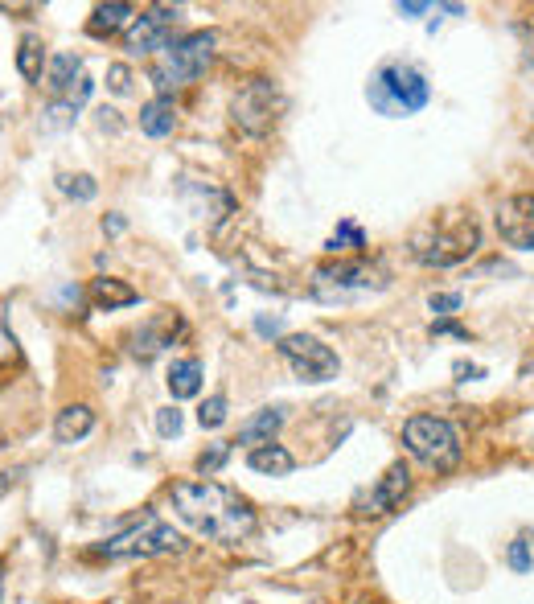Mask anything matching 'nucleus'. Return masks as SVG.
Listing matches in <instances>:
<instances>
[{
	"label": "nucleus",
	"mask_w": 534,
	"mask_h": 604,
	"mask_svg": "<svg viewBox=\"0 0 534 604\" xmlns=\"http://www.w3.org/2000/svg\"><path fill=\"white\" fill-rule=\"evenodd\" d=\"M181 551H185V535L152 514H144L136 526H128V531H120L116 539H107L99 547L103 559H157V555H181Z\"/></svg>",
	"instance_id": "39448f33"
},
{
	"label": "nucleus",
	"mask_w": 534,
	"mask_h": 604,
	"mask_svg": "<svg viewBox=\"0 0 534 604\" xmlns=\"http://www.w3.org/2000/svg\"><path fill=\"white\" fill-rule=\"evenodd\" d=\"M280 358L292 366V374H296L300 383H329V379H337V370H341L337 354L321 342V337H313V333H288V337H280Z\"/></svg>",
	"instance_id": "1a4fd4ad"
},
{
	"label": "nucleus",
	"mask_w": 534,
	"mask_h": 604,
	"mask_svg": "<svg viewBox=\"0 0 534 604\" xmlns=\"http://www.w3.org/2000/svg\"><path fill=\"white\" fill-rule=\"evenodd\" d=\"M358 247H366V235L358 231L354 222H341L337 231L329 235V243H325V251H329V255H337V251H358Z\"/></svg>",
	"instance_id": "5701e85b"
},
{
	"label": "nucleus",
	"mask_w": 534,
	"mask_h": 604,
	"mask_svg": "<svg viewBox=\"0 0 534 604\" xmlns=\"http://www.w3.org/2000/svg\"><path fill=\"white\" fill-rule=\"evenodd\" d=\"M91 428H95V411L87 403H70V407L58 411V420H54V440L58 444H79V440L91 436Z\"/></svg>",
	"instance_id": "dca6fc26"
},
{
	"label": "nucleus",
	"mask_w": 534,
	"mask_h": 604,
	"mask_svg": "<svg viewBox=\"0 0 534 604\" xmlns=\"http://www.w3.org/2000/svg\"><path fill=\"white\" fill-rule=\"evenodd\" d=\"M510 568H514V572H530V568H534V555H530V539H526V535L510 543Z\"/></svg>",
	"instance_id": "bb28decb"
},
{
	"label": "nucleus",
	"mask_w": 534,
	"mask_h": 604,
	"mask_svg": "<svg viewBox=\"0 0 534 604\" xmlns=\"http://www.w3.org/2000/svg\"><path fill=\"white\" fill-rule=\"evenodd\" d=\"M498 239L514 251H534V194H514L493 210Z\"/></svg>",
	"instance_id": "9b49d317"
},
{
	"label": "nucleus",
	"mask_w": 534,
	"mask_h": 604,
	"mask_svg": "<svg viewBox=\"0 0 534 604\" xmlns=\"http://www.w3.org/2000/svg\"><path fill=\"white\" fill-rule=\"evenodd\" d=\"M177 17H181V9H173V5H152L148 13H140L128 29H124V50L128 54H161V50H169V33H173V25H177Z\"/></svg>",
	"instance_id": "9d476101"
},
{
	"label": "nucleus",
	"mask_w": 534,
	"mask_h": 604,
	"mask_svg": "<svg viewBox=\"0 0 534 604\" xmlns=\"http://www.w3.org/2000/svg\"><path fill=\"white\" fill-rule=\"evenodd\" d=\"M226 457H231V444H214L210 452H202V457H198V473H202V477H210V473H218Z\"/></svg>",
	"instance_id": "a878e982"
},
{
	"label": "nucleus",
	"mask_w": 534,
	"mask_h": 604,
	"mask_svg": "<svg viewBox=\"0 0 534 604\" xmlns=\"http://www.w3.org/2000/svg\"><path fill=\"white\" fill-rule=\"evenodd\" d=\"M173 128H177V103L169 95H157L140 107V132L144 136L165 140V136H173Z\"/></svg>",
	"instance_id": "2eb2a0df"
},
{
	"label": "nucleus",
	"mask_w": 534,
	"mask_h": 604,
	"mask_svg": "<svg viewBox=\"0 0 534 604\" xmlns=\"http://www.w3.org/2000/svg\"><path fill=\"white\" fill-rule=\"evenodd\" d=\"M173 333H177V317H173V313H161V317L144 321V325L132 333V358L152 362L165 346H173Z\"/></svg>",
	"instance_id": "ddd939ff"
},
{
	"label": "nucleus",
	"mask_w": 534,
	"mask_h": 604,
	"mask_svg": "<svg viewBox=\"0 0 534 604\" xmlns=\"http://www.w3.org/2000/svg\"><path fill=\"white\" fill-rule=\"evenodd\" d=\"M9 362H21V350H17V337L9 329H0V370H5Z\"/></svg>",
	"instance_id": "7c9ffc66"
},
{
	"label": "nucleus",
	"mask_w": 534,
	"mask_h": 604,
	"mask_svg": "<svg viewBox=\"0 0 534 604\" xmlns=\"http://www.w3.org/2000/svg\"><path fill=\"white\" fill-rule=\"evenodd\" d=\"M9 481H13L9 473H0V494H5V489H9Z\"/></svg>",
	"instance_id": "f704fd0d"
},
{
	"label": "nucleus",
	"mask_w": 534,
	"mask_h": 604,
	"mask_svg": "<svg viewBox=\"0 0 534 604\" xmlns=\"http://www.w3.org/2000/svg\"><path fill=\"white\" fill-rule=\"evenodd\" d=\"M247 465L255 473H263V477H288L296 469V457L284 444H259V448L247 452Z\"/></svg>",
	"instance_id": "f3484780"
},
{
	"label": "nucleus",
	"mask_w": 534,
	"mask_h": 604,
	"mask_svg": "<svg viewBox=\"0 0 534 604\" xmlns=\"http://www.w3.org/2000/svg\"><path fill=\"white\" fill-rule=\"evenodd\" d=\"M181 424H185V420H181L177 407H161V411H157V432H161L165 440H169V436H181Z\"/></svg>",
	"instance_id": "cd10ccee"
},
{
	"label": "nucleus",
	"mask_w": 534,
	"mask_h": 604,
	"mask_svg": "<svg viewBox=\"0 0 534 604\" xmlns=\"http://www.w3.org/2000/svg\"><path fill=\"white\" fill-rule=\"evenodd\" d=\"M432 99L428 79L407 62H391L378 70V79L370 83V103L383 111V116H411V111H424Z\"/></svg>",
	"instance_id": "20e7f679"
},
{
	"label": "nucleus",
	"mask_w": 534,
	"mask_h": 604,
	"mask_svg": "<svg viewBox=\"0 0 534 604\" xmlns=\"http://www.w3.org/2000/svg\"><path fill=\"white\" fill-rule=\"evenodd\" d=\"M132 25V5H124V0H111V5H99L87 21V33L91 37H111Z\"/></svg>",
	"instance_id": "6ab92c4d"
},
{
	"label": "nucleus",
	"mask_w": 534,
	"mask_h": 604,
	"mask_svg": "<svg viewBox=\"0 0 534 604\" xmlns=\"http://www.w3.org/2000/svg\"><path fill=\"white\" fill-rule=\"evenodd\" d=\"M0 596H5V563H0Z\"/></svg>",
	"instance_id": "c9c22d12"
},
{
	"label": "nucleus",
	"mask_w": 534,
	"mask_h": 604,
	"mask_svg": "<svg viewBox=\"0 0 534 604\" xmlns=\"http://www.w3.org/2000/svg\"><path fill=\"white\" fill-rule=\"evenodd\" d=\"M280 111H284V95L276 83H267V79H247L235 99H231V120L235 128L251 132V136H263V132H272V124L280 120Z\"/></svg>",
	"instance_id": "6e6552de"
},
{
	"label": "nucleus",
	"mask_w": 534,
	"mask_h": 604,
	"mask_svg": "<svg viewBox=\"0 0 534 604\" xmlns=\"http://www.w3.org/2000/svg\"><path fill=\"white\" fill-rule=\"evenodd\" d=\"M107 87L116 91V95H128L132 91V70L124 66V62H116V66H107Z\"/></svg>",
	"instance_id": "c85d7f7f"
},
{
	"label": "nucleus",
	"mask_w": 534,
	"mask_h": 604,
	"mask_svg": "<svg viewBox=\"0 0 534 604\" xmlns=\"http://www.w3.org/2000/svg\"><path fill=\"white\" fill-rule=\"evenodd\" d=\"M428 309H432L436 317L456 313V309H461V292H440V296H432V300H428Z\"/></svg>",
	"instance_id": "c756f323"
},
{
	"label": "nucleus",
	"mask_w": 534,
	"mask_h": 604,
	"mask_svg": "<svg viewBox=\"0 0 534 604\" xmlns=\"http://www.w3.org/2000/svg\"><path fill=\"white\" fill-rule=\"evenodd\" d=\"M395 9H399V17H424L432 5H424V0H399Z\"/></svg>",
	"instance_id": "2f4dec72"
},
{
	"label": "nucleus",
	"mask_w": 534,
	"mask_h": 604,
	"mask_svg": "<svg viewBox=\"0 0 534 604\" xmlns=\"http://www.w3.org/2000/svg\"><path fill=\"white\" fill-rule=\"evenodd\" d=\"M17 70H21V79L25 83H42V70H46V50L42 42L29 33L21 37V46H17Z\"/></svg>",
	"instance_id": "4be33fe9"
},
{
	"label": "nucleus",
	"mask_w": 534,
	"mask_h": 604,
	"mask_svg": "<svg viewBox=\"0 0 534 604\" xmlns=\"http://www.w3.org/2000/svg\"><path fill=\"white\" fill-rule=\"evenodd\" d=\"M83 79V58L79 54H54L50 58V74H46V87L54 95H70V87Z\"/></svg>",
	"instance_id": "412c9836"
},
{
	"label": "nucleus",
	"mask_w": 534,
	"mask_h": 604,
	"mask_svg": "<svg viewBox=\"0 0 534 604\" xmlns=\"http://www.w3.org/2000/svg\"><path fill=\"white\" fill-rule=\"evenodd\" d=\"M198 424H202V428H222V424H226V395H210V399L198 407Z\"/></svg>",
	"instance_id": "393cba45"
},
{
	"label": "nucleus",
	"mask_w": 534,
	"mask_h": 604,
	"mask_svg": "<svg viewBox=\"0 0 534 604\" xmlns=\"http://www.w3.org/2000/svg\"><path fill=\"white\" fill-rule=\"evenodd\" d=\"M214 46H218V37L210 29L185 33V37H177V42H169V50H161L157 58H152L148 79L157 83L161 95L173 99V91L189 87L194 79H202V74H206V66L214 62Z\"/></svg>",
	"instance_id": "f03ea898"
},
{
	"label": "nucleus",
	"mask_w": 534,
	"mask_h": 604,
	"mask_svg": "<svg viewBox=\"0 0 534 604\" xmlns=\"http://www.w3.org/2000/svg\"><path fill=\"white\" fill-rule=\"evenodd\" d=\"M387 284V268L374 259H337L313 272V296L321 300H346L350 292H383Z\"/></svg>",
	"instance_id": "0eeeda50"
},
{
	"label": "nucleus",
	"mask_w": 534,
	"mask_h": 604,
	"mask_svg": "<svg viewBox=\"0 0 534 604\" xmlns=\"http://www.w3.org/2000/svg\"><path fill=\"white\" fill-rule=\"evenodd\" d=\"M169 395L173 399H194L202 391V362L198 358H181L169 366Z\"/></svg>",
	"instance_id": "aec40b11"
},
{
	"label": "nucleus",
	"mask_w": 534,
	"mask_h": 604,
	"mask_svg": "<svg viewBox=\"0 0 534 604\" xmlns=\"http://www.w3.org/2000/svg\"><path fill=\"white\" fill-rule=\"evenodd\" d=\"M91 305H95L99 313L132 309V305H140V292H136L132 284L116 280V276H99V280H91Z\"/></svg>",
	"instance_id": "4468645a"
},
{
	"label": "nucleus",
	"mask_w": 534,
	"mask_h": 604,
	"mask_svg": "<svg viewBox=\"0 0 534 604\" xmlns=\"http://www.w3.org/2000/svg\"><path fill=\"white\" fill-rule=\"evenodd\" d=\"M169 498H173V510L198 535H206L214 543H243L255 531L251 502L218 481H177Z\"/></svg>",
	"instance_id": "f257e3e1"
},
{
	"label": "nucleus",
	"mask_w": 534,
	"mask_h": 604,
	"mask_svg": "<svg viewBox=\"0 0 534 604\" xmlns=\"http://www.w3.org/2000/svg\"><path fill=\"white\" fill-rule=\"evenodd\" d=\"M255 329H259L263 337H267V333H280V321H276V317H272V321H267V317H259V321H255Z\"/></svg>",
	"instance_id": "473e14b6"
},
{
	"label": "nucleus",
	"mask_w": 534,
	"mask_h": 604,
	"mask_svg": "<svg viewBox=\"0 0 534 604\" xmlns=\"http://www.w3.org/2000/svg\"><path fill=\"white\" fill-rule=\"evenodd\" d=\"M58 190H62V194H70V198H79V202H91L99 185H95V177L79 173V177H58Z\"/></svg>",
	"instance_id": "b1692460"
},
{
	"label": "nucleus",
	"mask_w": 534,
	"mask_h": 604,
	"mask_svg": "<svg viewBox=\"0 0 534 604\" xmlns=\"http://www.w3.org/2000/svg\"><path fill=\"white\" fill-rule=\"evenodd\" d=\"M103 231H111V235H120L124 231V218L116 214V218H103Z\"/></svg>",
	"instance_id": "72a5a7b5"
},
{
	"label": "nucleus",
	"mask_w": 534,
	"mask_h": 604,
	"mask_svg": "<svg viewBox=\"0 0 534 604\" xmlns=\"http://www.w3.org/2000/svg\"><path fill=\"white\" fill-rule=\"evenodd\" d=\"M280 424H284V407H263L259 415H251V420L239 428V440H235V444H251V448L272 444V436L280 432Z\"/></svg>",
	"instance_id": "a211bd4d"
},
{
	"label": "nucleus",
	"mask_w": 534,
	"mask_h": 604,
	"mask_svg": "<svg viewBox=\"0 0 534 604\" xmlns=\"http://www.w3.org/2000/svg\"><path fill=\"white\" fill-rule=\"evenodd\" d=\"M481 247V226L473 218H456L452 226H428L424 235H415L411 251L419 263H428V268H456V263H465L473 251Z\"/></svg>",
	"instance_id": "423d86ee"
},
{
	"label": "nucleus",
	"mask_w": 534,
	"mask_h": 604,
	"mask_svg": "<svg viewBox=\"0 0 534 604\" xmlns=\"http://www.w3.org/2000/svg\"><path fill=\"white\" fill-rule=\"evenodd\" d=\"M403 448L419 465H428L436 473H452L461 465V436L440 415H411L403 424Z\"/></svg>",
	"instance_id": "7ed1b4c3"
},
{
	"label": "nucleus",
	"mask_w": 534,
	"mask_h": 604,
	"mask_svg": "<svg viewBox=\"0 0 534 604\" xmlns=\"http://www.w3.org/2000/svg\"><path fill=\"white\" fill-rule=\"evenodd\" d=\"M407 489H411V473H407V465L399 461V465H391L387 477L378 481L370 494L358 502V514H391V510L407 498Z\"/></svg>",
	"instance_id": "f8f14e48"
}]
</instances>
